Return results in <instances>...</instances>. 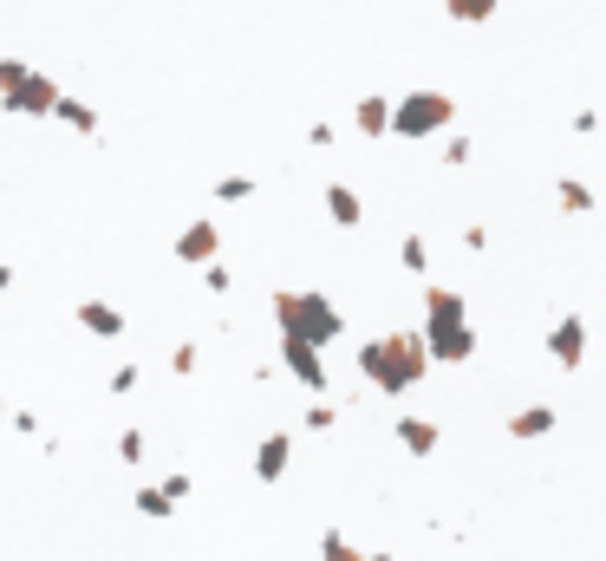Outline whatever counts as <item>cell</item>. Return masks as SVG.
<instances>
[{
	"mask_svg": "<svg viewBox=\"0 0 606 561\" xmlns=\"http://www.w3.org/2000/svg\"><path fill=\"white\" fill-rule=\"evenodd\" d=\"M359 373H366V386H379L385 399H398V392L424 386L431 346H424V333H372L359 346Z\"/></svg>",
	"mask_w": 606,
	"mask_h": 561,
	"instance_id": "1",
	"label": "cell"
},
{
	"mask_svg": "<svg viewBox=\"0 0 606 561\" xmlns=\"http://www.w3.org/2000/svg\"><path fill=\"white\" fill-rule=\"evenodd\" d=\"M274 327L287 333V340H307V346H333L339 333H346V314L320 294V288H281L274 294Z\"/></svg>",
	"mask_w": 606,
	"mask_h": 561,
	"instance_id": "2",
	"label": "cell"
},
{
	"mask_svg": "<svg viewBox=\"0 0 606 561\" xmlns=\"http://www.w3.org/2000/svg\"><path fill=\"white\" fill-rule=\"evenodd\" d=\"M450 131H457V98H450V92L418 85V92L392 98V137L424 144V137H450Z\"/></svg>",
	"mask_w": 606,
	"mask_h": 561,
	"instance_id": "3",
	"label": "cell"
},
{
	"mask_svg": "<svg viewBox=\"0 0 606 561\" xmlns=\"http://www.w3.org/2000/svg\"><path fill=\"white\" fill-rule=\"evenodd\" d=\"M418 333H424L431 359H444V366H463V359H477V327H470V320H424Z\"/></svg>",
	"mask_w": 606,
	"mask_h": 561,
	"instance_id": "4",
	"label": "cell"
},
{
	"mask_svg": "<svg viewBox=\"0 0 606 561\" xmlns=\"http://www.w3.org/2000/svg\"><path fill=\"white\" fill-rule=\"evenodd\" d=\"M59 98H65V92H59V78H52V72H26V78H20V92H13V98H0V105H7L13 118H52V111H59Z\"/></svg>",
	"mask_w": 606,
	"mask_h": 561,
	"instance_id": "5",
	"label": "cell"
},
{
	"mask_svg": "<svg viewBox=\"0 0 606 561\" xmlns=\"http://www.w3.org/2000/svg\"><path fill=\"white\" fill-rule=\"evenodd\" d=\"M281 366H287V373H294V379H300L313 399L333 386V373H326V353H320V346H307V340H287V333H281Z\"/></svg>",
	"mask_w": 606,
	"mask_h": 561,
	"instance_id": "6",
	"label": "cell"
},
{
	"mask_svg": "<svg viewBox=\"0 0 606 561\" xmlns=\"http://www.w3.org/2000/svg\"><path fill=\"white\" fill-rule=\"evenodd\" d=\"M548 359L568 366V373L588 359V320H581V314H561V320H555V333H548Z\"/></svg>",
	"mask_w": 606,
	"mask_h": 561,
	"instance_id": "7",
	"label": "cell"
},
{
	"mask_svg": "<svg viewBox=\"0 0 606 561\" xmlns=\"http://www.w3.org/2000/svg\"><path fill=\"white\" fill-rule=\"evenodd\" d=\"M222 255V229L215 222H189L183 235H176V261H189V268H209Z\"/></svg>",
	"mask_w": 606,
	"mask_h": 561,
	"instance_id": "8",
	"label": "cell"
},
{
	"mask_svg": "<svg viewBox=\"0 0 606 561\" xmlns=\"http://www.w3.org/2000/svg\"><path fill=\"white\" fill-rule=\"evenodd\" d=\"M72 320H78L91 340H124V314H118L111 301H78V307H72Z\"/></svg>",
	"mask_w": 606,
	"mask_h": 561,
	"instance_id": "9",
	"label": "cell"
},
{
	"mask_svg": "<svg viewBox=\"0 0 606 561\" xmlns=\"http://www.w3.org/2000/svg\"><path fill=\"white\" fill-rule=\"evenodd\" d=\"M287 464H294V438H287V431H268L261 451H255V477H261V484H281Z\"/></svg>",
	"mask_w": 606,
	"mask_h": 561,
	"instance_id": "10",
	"label": "cell"
},
{
	"mask_svg": "<svg viewBox=\"0 0 606 561\" xmlns=\"http://www.w3.org/2000/svg\"><path fill=\"white\" fill-rule=\"evenodd\" d=\"M353 124H359V137H385V131H392V98H385V92H366V98L353 105Z\"/></svg>",
	"mask_w": 606,
	"mask_h": 561,
	"instance_id": "11",
	"label": "cell"
},
{
	"mask_svg": "<svg viewBox=\"0 0 606 561\" xmlns=\"http://www.w3.org/2000/svg\"><path fill=\"white\" fill-rule=\"evenodd\" d=\"M320 203H326V216H333L339 229H359V222H366V203H359V190H353V183H326V196H320Z\"/></svg>",
	"mask_w": 606,
	"mask_h": 561,
	"instance_id": "12",
	"label": "cell"
},
{
	"mask_svg": "<svg viewBox=\"0 0 606 561\" xmlns=\"http://www.w3.org/2000/svg\"><path fill=\"white\" fill-rule=\"evenodd\" d=\"M424 320H470V301H463L457 288L431 281V288H424Z\"/></svg>",
	"mask_w": 606,
	"mask_h": 561,
	"instance_id": "13",
	"label": "cell"
},
{
	"mask_svg": "<svg viewBox=\"0 0 606 561\" xmlns=\"http://www.w3.org/2000/svg\"><path fill=\"white\" fill-rule=\"evenodd\" d=\"M52 118H59L65 131H78V137H98V131H104V124H98V105H85V98H72V92L59 98V111H52Z\"/></svg>",
	"mask_w": 606,
	"mask_h": 561,
	"instance_id": "14",
	"label": "cell"
},
{
	"mask_svg": "<svg viewBox=\"0 0 606 561\" xmlns=\"http://www.w3.org/2000/svg\"><path fill=\"white\" fill-rule=\"evenodd\" d=\"M555 425H561V412H555V405H522V412L509 418V438H548Z\"/></svg>",
	"mask_w": 606,
	"mask_h": 561,
	"instance_id": "15",
	"label": "cell"
},
{
	"mask_svg": "<svg viewBox=\"0 0 606 561\" xmlns=\"http://www.w3.org/2000/svg\"><path fill=\"white\" fill-rule=\"evenodd\" d=\"M392 438H398L411 458H431V451H437V425H431V418H398Z\"/></svg>",
	"mask_w": 606,
	"mask_h": 561,
	"instance_id": "16",
	"label": "cell"
},
{
	"mask_svg": "<svg viewBox=\"0 0 606 561\" xmlns=\"http://www.w3.org/2000/svg\"><path fill=\"white\" fill-rule=\"evenodd\" d=\"M555 203H561L568 216H588L601 196H594V183H581V176H555Z\"/></svg>",
	"mask_w": 606,
	"mask_h": 561,
	"instance_id": "17",
	"label": "cell"
},
{
	"mask_svg": "<svg viewBox=\"0 0 606 561\" xmlns=\"http://www.w3.org/2000/svg\"><path fill=\"white\" fill-rule=\"evenodd\" d=\"M398 268H405V275H424V268H431V242H424V235H405V242H398Z\"/></svg>",
	"mask_w": 606,
	"mask_h": 561,
	"instance_id": "18",
	"label": "cell"
},
{
	"mask_svg": "<svg viewBox=\"0 0 606 561\" xmlns=\"http://www.w3.org/2000/svg\"><path fill=\"white\" fill-rule=\"evenodd\" d=\"M444 7H450V20H463V26H483V20H496L503 0H444Z\"/></svg>",
	"mask_w": 606,
	"mask_h": 561,
	"instance_id": "19",
	"label": "cell"
},
{
	"mask_svg": "<svg viewBox=\"0 0 606 561\" xmlns=\"http://www.w3.org/2000/svg\"><path fill=\"white\" fill-rule=\"evenodd\" d=\"M255 190H261L255 176H222V183H215V203H248Z\"/></svg>",
	"mask_w": 606,
	"mask_h": 561,
	"instance_id": "20",
	"label": "cell"
},
{
	"mask_svg": "<svg viewBox=\"0 0 606 561\" xmlns=\"http://www.w3.org/2000/svg\"><path fill=\"white\" fill-rule=\"evenodd\" d=\"M137 516H157V523H163V516H176V503L150 484V490H137Z\"/></svg>",
	"mask_w": 606,
	"mask_h": 561,
	"instance_id": "21",
	"label": "cell"
},
{
	"mask_svg": "<svg viewBox=\"0 0 606 561\" xmlns=\"http://www.w3.org/2000/svg\"><path fill=\"white\" fill-rule=\"evenodd\" d=\"M320 561H366V549H353V542L333 529V536H320Z\"/></svg>",
	"mask_w": 606,
	"mask_h": 561,
	"instance_id": "22",
	"label": "cell"
},
{
	"mask_svg": "<svg viewBox=\"0 0 606 561\" xmlns=\"http://www.w3.org/2000/svg\"><path fill=\"white\" fill-rule=\"evenodd\" d=\"M26 72H33V65H26V59H0V98H13V92H20V78H26Z\"/></svg>",
	"mask_w": 606,
	"mask_h": 561,
	"instance_id": "23",
	"label": "cell"
},
{
	"mask_svg": "<svg viewBox=\"0 0 606 561\" xmlns=\"http://www.w3.org/2000/svg\"><path fill=\"white\" fill-rule=\"evenodd\" d=\"M470 150H477L470 131H450V137H444V163H470Z\"/></svg>",
	"mask_w": 606,
	"mask_h": 561,
	"instance_id": "24",
	"label": "cell"
},
{
	"mask_svg": "<svg viewBox=\"0 0 606 561\" xmlns=\"http://www.w3.org/2000/svg\"><path fill=\"white\" fill-rule=\"evenodd\" d=\"M333 425H339V412H333L326 399H313V405H307V431H333Z\"/></svg>",
	"mask_w": 606,
	"mask_h": 561,
	"instance_id": "25",
	"label": "cell"
},
{
	"mask_svg": "<svg viewBox=\"0 0 606 561\" xmlns=\"http://www.w3.org/2000/svg\"><path fill=\"white\" fill-rule=\"evenodd\" d=\"M144 451H150L144 431H118V458H124V464H144Z\"/></svg>",
	"mask_w": 606,
	"mask_h": 561,
	"instance_id": "26",
	"label": "cell"
},
{
	"mask_svg": "<svg viewBox=\"0 0 606 561\" xmlns=\"http://www.w3.org/2000/svg\"><path fill=\"white\" fill-rule=\"evenodd\" d=\"M202 288H209V294H228V288H235V275H228L222 261H209V268H202Z\"/></svg>",
	"mask_w": 606,
	"mask_h": 561,
	"instance_id": "27",
	"label": "cell"
},
{
	"mask_svg": "<svg viewBox=\"0 0 606 561\" xmlns=\"http://www.w3.org/2000/svg\"><path fill=\"white\" fill-rule=\"evenodd\" d=\"M196 359H202V353H196L189 340H183V346H170V373H183V379H189V373H196Z\"/></svg>",
	"mask_w": 606,
	"mask_h": 561,
	"instance_id": "28",
	"label": "cell"
},
{
	"mask_svg": "<svg viewBox=\"0 0 606 561\" xmlns=\"http://www.w3.org/2000/svg\"><path fill=\"white\" fill-rule=\"evenodd\" d=\"M157 490H163V497H170V503H183V497H189V490H196V484H189V471H170V477H163V484H157Z\"/></svg>",
	"mask_w": 606,
	"mask_h": 561,
	"instance_id": "29",
	"label": "cell"
},
{
	"mask_svg": "<svg viewBox=\"0 0 606 561\" xmlns=\"http://www.w3.org/2000/svg\"><path fill=\"white\" fill-rule=\"evenodd\" d=\"M137 379H144L137 366H118V373H111V392H118V399H131V392H137Z\"/></svg>",
	"mask_w": 606,
	"mask_h": 561,
	"instance_id": "30",
	"label": "cell"
},
{
	"mask_svg": "<svg viewBox=\"0 0 606 561\" xmlns=\"http://www.w3.org/2000/svg\"><path fill=\"white\" fill-rule=\"evenodd\" d=\"M574 131H581V137H594V131H601V111H594V105H581V111H574Z\"/></svg>",
	"mask_w": 606,
	"mask_h": 561,
	"instance_id": "31",
	"label": "cell"
},
{
	"mask_svg": "<svg viewBox=\"0 0 606 561\" xmlns=\"http://www.w3.org/2000/svg\"><path fill=\"white\" fill-rule=\"evenodd\" d=\"M7 288H13V268H7V261H0V294H7Z\"/></svg>",
	"mask_w": 606,
	"mask_h": 561,
	"instance_id": "32",
	"label": "cell"
},
{
	"mask_svg": "<svg viewBox=\"0 0 606 561\" xmlns=\"http://www.w3.org/2000/svg\"><path fill=\"white\" fill-rule=\"evenodd\" d=\"M0 425H7V405H0Z\"/></svg>",
	"mask_w": 606,
	"mask_h": 561,
	"instance_id": "33",
	"label": "cell"
}]
</instances>
